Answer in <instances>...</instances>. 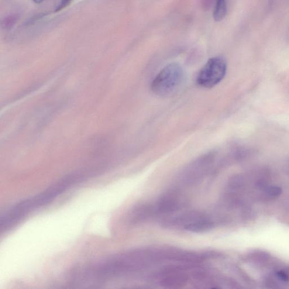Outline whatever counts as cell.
Instances as JSON below:
<instances>
[{
	"instance_id": "obj_2",
	"label": "cell",
	"mask_w": 289,
	"mask_h": 289,
	"mask_svg": "<svg viewBox=\"0 0 289 289\" xmlns=\"http://www.w3.org/2000/svg\"><path fill=\"white\" fill-rule=\"evenodd\" d=\"M184 72L180 65L171 64L164 67L154 78L151 88L154 94L167 97L176 92L183 80Z\"/></svg>"
},
{
	"instance_id": "obj_7",
	"label": "cell",
	"mask_w": 289,
	"mask_h": 289,
	"mask_svg": "<svg viewBox=\"0 0 289 289\" xmlns=\"http://www.w3.org/2000/svg\"><path fill=\"white\" fill-rule=\"evenodd\" d=\"M156 214L153 205L143 204L137 206L130 215V222L137 225L146 221L151 216Z\"/></svg>"
},
{
	"instance_id": "obj_6",
	"label": "cell",
	"mask_w": 289,
	"mask_h": 289,
	"mask_svg": "<svg viewBox=\"0 0 289 289\" xmlns=\"http://www.w3.org/2000/svg\"><path fill=\"white\" fill-rule=\"evenodd\" d=\"M208 216L197 211H188L171 215L162 220V225L168 228H183L206 218Z\"/></svg>"
},
{
	"instance_id": "obj_8",
	"label": "cell",
	"mask_w": 289,
	"mask_h": 289,
	"mask_svg": "<svg viewBox=\"0 0 289 289\" xmlns=\"http://www.w3.org/2000/svg\"><path fill=\"white\" fill-rule=\"evenodd\" d=\"M215 226V223L209 216L192 224L184 229L187 231L194 233H201L211 230Z\"/></svg>"
},
{
	"instance_id": "obj_4",
	"label": "cell",
	"mask_w": 289,
	"mask_h": 289,
	"mask_svg": "<svg viewBox=\"0 0 289 289\" xmlns=\"http://www.w3.org/2000/svg\"><path fill=\"white\" fill-rule=\"evenodd\" d=\"M159 283L165 288L177 289L185 286L189 280L188 275L185 273L183 266H169L161 272Z\"/></svg>"
},
{
	"instance_id": "obj_10",
	"label": "cell",
	"mask_w": 289,
	"mask_h": 289,
	"mask_svg": "<svg viewBox=\"0 0 289 289\" xmlns=\"http://www.w3.org/2000/svg\"><path fill=\"white\" fill-rule=\"evenodd\" d=\"M71 1L72 0H61L60 5H58L56 9V11H60V10L64 9L65 7H66L69 4Z\"/></svg>"
},
{
	"instance_id": "obj_9",
	"label": "cell",
	"mask_w": 289,
	"mask_h": 289,
	"mask_svg": "<svg viewBox=\"0 0 289 289\" xmlns=\"http://www.w3.org/2000/svg\"><path fill=\"white\" fill-rule=\"evenodd\" d=\"M226 13V0H216L214 13H213V16H214V18L216 21H221L225 18Z\"/></svg>"
},
{
	"instance_id": "obj_1",
	"label": "cell",
	"mask_w": 289,
	"mask_h": 289,
	"mask_svg": "<svg viewBox=\"0 0 289 289\" xmlns=\"http://www.w3.org/2000/svg\"><path fill=\"white\" fill-rule=\"evenodd\" d=\"M75 181L74 177L67 178L51 186L40 194L13 206L1 216V229L5 231L12 228L31 213L49 204L74 184Z\"/></svg>"
},
{
	"instance_id": "obj_11",
	"label": "cell",
	"mask_w": 289,
	"mask_h": 289,
	"mask_svg": "<svg viewBox=\"0 0 289 289\" xmlns=\"http://www.w3.org/2000/svg\"><path fill=\"white\" fill-rule=\"evenodd\" d=\"M33 1L36 3H40L44 1V0H33Z\"/></svg>"
},
{
	"instance_id": "obj_3",
	"label": "cell",
	"mask_w": 289,
	"mask_h": 289,
	"mask_svg": "<svg viewBox=\"0 0 289 289\" xmlns=\"http://www.w3.org/2000/svg\"><path fill=\"white\" fill-rule=\"evenodd\" d=\"M226 68V63L223 58H211L199 71L197 78V84L203 88L214 87L225 78Z\"/></svg>"
},
{
	"instance_id": "obj_5",
	"label": "cell",
	"mask_w": 289,
	"mask_h": 289,
	"mask_svg": "<svg viewBox=\"0 0 289 289\" xmlns=\"http://www.w3.org/2000/svg\"><path fill=\"white\" fill-rule=\"evenodd\" d=\"M185 204V198L176 191L164 194L154 206L156 214L171 215L180 210Z\"/></svg>"
}]
</instances>
